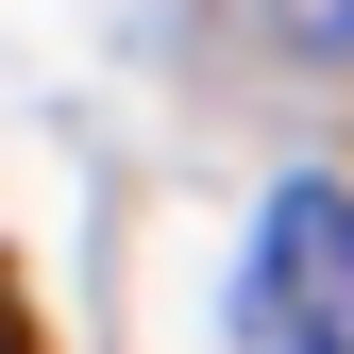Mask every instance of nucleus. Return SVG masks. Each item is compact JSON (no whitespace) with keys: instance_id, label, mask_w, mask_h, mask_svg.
<instances>
[{"instance_id":"f257e3e1","label":"nucleus","mask_w":354,"mask_h":354,"mask_svg":"<svg viewBox=\"0 0 354 354\" xmlns=\"http://www.w3.org/2000/svg\"><path fill=\"white\" fill-rule=\"evenodd\" d=\"M337 287H354V203H337V186H270V236H253V321L304 354Z\"/></svg>"},{"instance_id":"f03ea898","label":"nucleus","mask_w":354,"mask_h":354,"mask_svg":"<svg viewBox=\"0 0 354 354\" xmlns=\"http://www.w3.org/2000/svg\"><path fill=\"white\" fill-rule=\"evenodd\" d=\"M270 34L287 51H354V0H270Z\"/></svg>"}]
</instances>
